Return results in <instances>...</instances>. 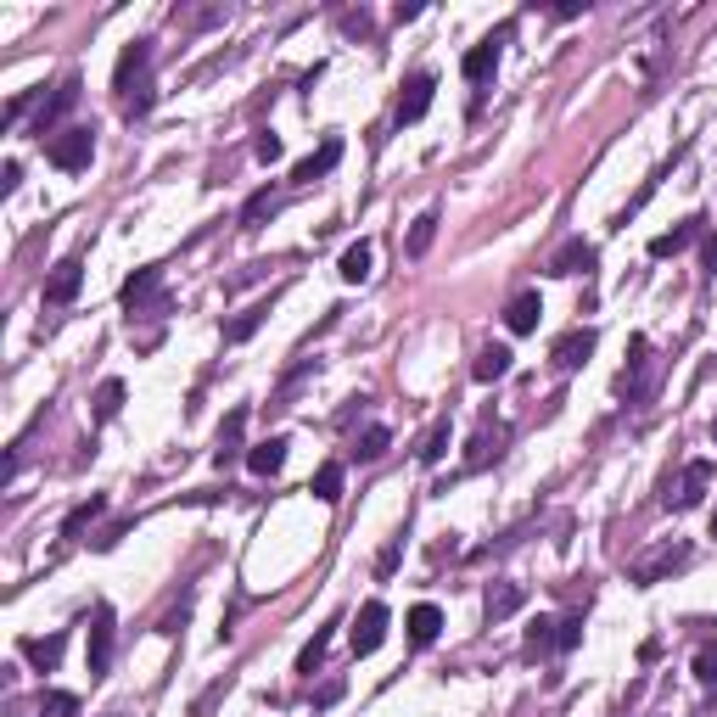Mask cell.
<instances>
[{"mask_svg":"<svg viewBox=\"0 0 717 717\" xmlns=\"http://www.w3.org/2000/svg\"><path fill=\"white\" fill-rule=\"evenodd\" d=\"M146 68H152V40L124 45L118 73H113V90H118V101H124L129 118H146V113H152V79H146Z\"/></svg>","mask_w":717,"mask_h":717,"instance_id":"6da1fadb","label":"cell"},{"mask_svg":"<svg viewBox=\"0 0 717 717\" xmlns=\"http://www.w3.org/2000/svg\"><path fill=\"white\" fill-rule=\"evenodd\" d=\"M678 566H689V544H684V538H667V544H656L650 555H639V561L628 566V583L650 589V583H661V577L678 572Z\"/></svg>","mask_w":717,"mask_h":717,"instance_id":"7a4b0ae2","label":"cell"},{"mask_svg":"<svg viewBox=\"0 0 717 717\" xmlns=\"http://www.w3.org/2000/svg\"><path fill=\"white\" fill-rule=\"evenodd\" d=\"M706 488H712V460H689L684 471H678V482L667 477L661 505H667V510H695L706 499Z\"/></svg>","mask_w":717,"mask_h":717,"instance_id":"3957f363","label":"cell"},{"mask_svg":"<svg viewBox=\"0 0 717 717\" xmlns=\"http://www.w3.org/2000/svg\"><path fill=\"white\" fill-rule=\"evenodd\" d=\"M45 157H51L57 169H68V174L90 169V157H96V129H62L57 141L45 146Z\"/></svg>","mask_w":717,"mask_h":717,"instance_id":"277c9868","label":"cell"},{"mask_svg":"<svg viewBox=\"0 0 717 717\" xmlns=\"http://www.w3.org/2000/svg\"><path fill=\"white\" fill-rule=\"evenodd\" d=\"M387 622H393V617H387V605L370 600L365 611H359V622H353V633H348V639H353V656H370V650H381V639H387Z\"/></svg>","mask_w":717,"mask_h":717,"instance_id":"5b68a950","label":"cell"},{"mask_svg":"<svg viewBox=\"0 0 717 717\" xmlns=\"http://www.w3.org/2000/svg\"><path fill=\"white\" fill-rule=\"evenodd\" d=\"M594 331L589 325H572V331H561V337H555V348H549V359H555V365L561 370H577V365H589V353H594Z\"/></svg>","mask_w":717,"mask_h":717,"instance_id":"8992f818","label":"cell"},{"mask_svg":"<svg viewBox=\"0 0 717 717\" xmlns=\"http://www.w3.org/2000/svg\"><path fill=\"white\" fill-rule=\"evenodd\" d=\"M113 667V611L96 605V617H90V678L107 673Z\"/></svg>","mask_w":717,"mask_h":717,"instance_id":"52a82bcc","label":"cell"},{"mask_svg":"<svg viewBox=\"0 0 717 717\" xmlns=\"http://www.w3.org/2000/svg\"><path fill=\"white\" fill-rule=\"evenodd\" d=\"M538 320H544V297H538V292H516V297H510V309H505L510 337H533Z\"/></svg>","mask_w":717,"mask_h":717,"instance_id":"ba28073f","label":"cell"},{"mask_svg":"<svg viewBox=\"0 0 717 717\" xmlns=\"http://www.w3.org/2000/svg\"><path fill=\"white\" fill-rule=\"evenodd\" d=\"M79 286H85V264H79V258H62V264L51 269V281H45V303H73Z\"/></svg>","mask_w":717,"mask_h":717,"instance_id":"9c48e42d","label":"cell"},{"mask_svg":"<svg viewBox=\"0 0 717 717\" xmlns=\"http://www.w3.org/2000/svg\"><path fill=\"white\" fill-rule=\"evenodd\" d=\"M432 90H437L432 73H415V79L404 85V96H398V124H415V118H426V107H432Z\"/></svg>","mask_w":717,"mask_h":717,"instance_id":"30bf717a","label":"cell"},{"mask_svg":"<svg viewBox=\"0 0 717 717\" xmlns=\"http://www.w3.org/2000/svg\"><path fill=\"white\" fill-rule=\"evenodd\" d=\"M157 292H163V269H135V275L124 281V292H118V297H124V309H129V314H141Z\"/></svg>","mask_w":717,"mask_h":717,"instance_id":"8fae6325","label":"cell"},{"mask_svg":"<svg viewBox=\"0 0 717 717\" xmlns=\"http://www.w3.org/2000/svg\"><path fill=\"white\" fill-rule=\"evenodd\" d=\"M633 348V359H628V370H622L617 376V393L622 398H645V370H650V342L645 337H633L628 342Z\"/></svg>","mask_w":717,"mask_h":717,"instance_id":"7c38bea8","label":"cell"},{"mask_svg":"<svg viewBox=\"0 0 717 717\" xmlns=\"http://www.w3.org/2000/svg\"><path fill=\"white\" fill-rule=\"evenodd\" d=\"M499 40H505V29L493 34V40H482V45H471V51H465L460 73H465V79H471V85H482V79H488V73L499 68Z\"/></svg>","mask_w":717,"mask_h":717,"instance_id":"4fadbf2b","label":"cell"},{"mask_svg":"<svg viewBox=\"0 0 717 717\" xmlns=\"http://www.w3.org/2000/svg\"><path fill=\"white\" fill-rule=\"evenodd\" d=\"M594 264H600V253H594L589 241H566L561 253L549 258V275H589Z\"/></svg>","mask_w":717,"mask_h":717,"instance_id":"5bb4252c","label":"cell"},{"mask_svg":"<svg viewBox=\"0 0 717 717\" xmlns=\"http://www.w3.org/2000/svg\"><path fill=\"white\" fill-rule=\"evenodd\" d=\"M337 157H342V141L331 135V141H325L314 157H303V163H297V169H292V180H297V185H314L320 174H331V169H337Z\"/></svg>","mask_w":717,"mask_h":717,"instance_id":"9a60e30c","label":"cell"},{"mask_svg":"<svg viewBox=\"0 0 717 717\" xmlns=\"http://www.w3.org/2000/svg\"><path fill=\"white\" fill-rule=\"evenodd\" d=\"M286 449H292L286 437H269V443H253V449H247V471H258V477H275V471L286 465Z\"/></svg>","mask_w":717,"mask_h":717,"instance_id":"2e32d148","label":"cell"},{"mask_svg":"<svg viewBox=\"0 0 717 717\" xmlns=\"http://www.w3.org/2000/svg\"><path fill=\"white\" fill-rule=\"evenodd\" d=\"M701 225H706V219H684V225H678V230H667V236H656V241H650V258H673V253H684L689 241L701 236Z\"/></svg>","mask_w":717,"mask_h":717,"instance_id":"e0dca14e","label":"cell"},{"mask_svg":"<svg viewBox=\"0 0 717 717\" xmlns=\"http://www.w3.org/2000/svg\"><path fill=\"white\" fill-rule=\"evenodd\" d=\"M505 426H482V432H477V443H471V454H465V465H471V471H477V465H488V460H499V454H505V449H499V443H505Z\"/></svg>","mask_w":717,"mask_h":717,"instance_id":"ac0fdd59","label":"cell"},{"mask_svg":"<svg viewBox=\"0 0 717 717\" xmlns=\"http://www.w3.org/2000/svg\"><path fill=\"white\" fill-rule=\"evenodd\" d=\"M521 600H527V589H521V583H493V589H488V617L505 622L510 611H521Z\"/></svg>","mask_w":717,"mask_h":717,"instance_id":"d6986e66","label":"cell"},{"mask_svg":"<svg viewBox=\"0 0 717 717\" xmlns=\"http://www.w3.org/2000/svg\"><path fill=\"white\" fill-rule=\"evenodd\" d=\"M437 633H443V611H437V605H415V611H409V639H415V645H432Z\"/></svg>","mask_w":717,"mask_h":717,"instance_id":"ffe728a7","label":"cell"},{"mask_svg":"<svg viewBox=\"0 0 717 717\" xmlns=\"http://www.w3.org/2000/svg\"><path fill=\"white\" fill-rule=\"evenodd\" d=\"M73 101H79V79H62V85H57V96H51V101L40 107V124H34V129L45 135V129H51V124H57V118L73 107Z\"/></svg>","mask_w":717,"mask_h":717,"instance_id":"44dd1931","label":"cell"},{"mask_svg":"<svg viewBox=\"0 0 717 717\" xmlns=\"http://www.w3.org/2000/svg\"><path fill=\"white\" fill-rule=\"evenodd\" d=\"M23 656H29L40 673H57V661H62V633H51V639H23Z\"/></svg>","mask_w":717,"mask_h":717,"instance_id":"7402d4cb","label":"cell"},{"mask_svg":"<svg viewBox=\"0 0 717 717\" xmlns=\"http://www.w3.org/2000/svg\"><path fill=\"white\" fill-rule=\"evenodd\" d=\"M471 376H477V381L510 376V348H499V342H493V348H482V353H477V365H471Z\"/></svg>","mask_w":717,"mask_h":717,"instance_id":"603a6c76","label":"cell"},{"mask_svg":"<svg viewBox=\"0 0 717 717\" xmlns=\"http://www.w3.org/2000/svg\"><path fill=\"white\" fill-rule=\"evenodd\" d=\"M101 510H107V499H101V493H90V499H85L79 510H68V521H62V538H79V533L90 527V521L101 516Z\"/></svg>","mask_w":717,"mask_h":717,"instance_id":"cb8c5ba5","label":"cell"},{"mask_svg":"<svg viewBox=\"0 0 717 717\" xmlns=\"http://www.w3.org/2000/svg\"><path fill=\"white\" fill-rule=\"evenodd\" d=\"M314 499H325V505H337L342 499V465L325 460L320 471H314Z\"/></svg>","mask_w":717,"mask_h":717,"instance_id":"d4e9b609","label":"cell"},{"mask_svg":"<svg viewBox=\"0 0 717 717\" xmlns=\"http://www.w3.org/2000/svg\"><path fill=\"white\" fill-rule=\"evenodd\" d=\"M365 275H370V241H353L348 253H342V281L359 286Z\"/></svg>","mask_w":717,"mask_h":717,"instance_id":"484cf974","label":"cell"},{"mask_svg":"<svg viewBox=\"0 0 717 717\" xmlns=\"http://www.w3.org/2000/svg\"><path fill=\"white\" fill-rule=\"evenodd\" d=\"M331 628H337V622H331ZM331 628H314V639L303 645V656H297V673H309V678H314V667L325 661V645H331Z\"/></svg>","mask_w":717,"mask_h":717,"instance_id":"4316f807","label":"cell"},{"mask_svg":"<svg viewBox=\"0 0 717 717\" xmlns=\"http://www.w3.org/2000/svg\"><path fill=\"white\" fill-rule=\"evenodd\" d=\"M269 213H275V191L264 185V191H253V197H247V208H241V225L253 230V225H264Z\"/></svg>","mask_w":717,"mask_h":717,"instance_id":"83f0119b","label":"cell"},{"mask_svg":"<svg viewBox=\"0 0 717 717\" xmlns=\"http://www.w3.org/2000/svg\"><path fill=\"white\" fill-rule=\"evenodd\" d=\"M432 236H437V213H421V219L409 225V258H421L426 247H432Z\"/></svg>","mask_w":717,"mask_h":717,"instance_id":"f1b7e54d","label":"cell"},{"mask_svg":"<svg viewBox=\"0 0 717 717\" xmlns=\"http://www.w3.org/2000/svg\"><path fill=\"white\" fill-rule=\"evenodd\" d=\"M387 443H393V432H387V426H365V437H359V460H381V454H387Z\"/></svg>","mask_w":717,"mask_h":717,"instance_id":"f546056e","label":"cell"},{"mask_svg":"<svg viewBox=\"0 0 717 717\" xmlns=\"http://www.w3.org/2000/svg\"><path fill=\"white\" fill-rule=\"evenodd\" d=\"M449 454V421H437L432 432H426V443H421V465H437Z\"/></svg>","mask_w":717,"mask_h":717,"instance_id":"4dcf8cb0","label":"cell"},{"mask_svg":"<svg viewBox=\"0 0 717 717\" xmlns=\"http://www.w3.org/2000/svg\"><path fill=\"white\" fill-rule=\"evenodd\" d=\"M118 404H124V381H101V393H96V421H113Z\"/></svg>","mask_w":717,"mask_h":717,"instance_id":"1f68e13d","label":"cell"},{"mask_svg":"<svg viewBox=\"0 0 717 717\" xmlns=\"http://www.w3.org/2000/svg\"><path fill=\"white\" fill-rule=\"evenodd\" d=\"M79 712V695H68V689H51L40 701V717H73Z\"/></svg>","mask_w":717,"mask_h":717,"instance_id":"d6a6232c","label":"cell"},{"mask_svg":"<svg viewBox=\"0 0 717 717\" xmlns=\"http://www.w3.org/2000/svg\"><path fill=\"white\" fill-rule=\"evenodd\" d=\"M241 426H247V409H236V415H230L225 421V432H219V465H225V454L236 449V437H241Z\"/></svg>","mask_w":717,"mask_h":717,"instance_id":"836d02e7","label":"cell"},{"mask_svg":"<svg viewBox=\"0 0 717 717\" xmlns=\"http://www.w3.org/2000/svg\"><path fill=\"white\" fill-rule=\"evenodd\" d=\"M253 152H258V163H281L286 146H281V135H275V129H264V135L253 141Z\"/></svg>","mask_w":717,"mask_h":717,"instance_id":"e575fe53","label":"cell"},{"mask_svg":"<svg viewBox=\"0 0 717 717\" xmlns=\"http://www.w3.org/2000/svg\"><path fill=\"white\" fill-rule=\"evenodd\" d=\"M577 639H583V617H561V639H555V650H577Z\"/></svg>","mask_w":717,"mask_h":717,"instance_id":"d590c367","label":"cell"},{"mask_svg":"<svg viewBox=\"0 0 717 717\" xmlns=\"http://www.w3.org/2000/svg\"><path fill=\"white\" fill-rule=\"evenodd\" d=\"M258 320H264V309H253V314H241V320H236V325H230L225 337H230V342H247V337H253V331H258Z\"/></svg>","mask_w":717,"mask_h":717,"instance_id":"8d00e7d4","label":"cell"},{"mask_svg":"<svg viewBox=\"0 0 717 717\" xmlns=\"http://www.w3.org/2000/svg\"><path fill=\"white\" fill-rule=\"evenodd\" d=\"M695 678H701V684H717V650H701V656H695Z\"/></svg>","mask_w":717,"mask_h":717,"instance_id":"74e56055","label":"cell"},{"mask_svg":"<svg viewBox=\"0 0 717 717\" xmlns=\"http://www.w3.org/2000/svg\"><path fill=\"white\" fill-rule=\"evenodd\" d=\"M17 180H23V169H17V163H6V169H0V191H17Z\"/></svg>","mask_w":717,"mask_h":717,"instance_id":"f35d334b","label":"cell"},{"mask_svg":"<svg viewBox=\"0 0 717 717\" xmlns=\"http://www.w3.org/2000/svg\"><path fill=\"white\" fill-rule=\"evenodd\" d=\"M337 695H342V678H331V684H325L320 695H314V706H331V701H337Z\"/></svg>","mask_w":717,"mask_h":717,"instance_id":"ab89813d","label":"cell"},{"mask_svg":"<svg viewBox=\"0 0 717 717\" xmlns=\"http://www.w3.org/2000/svg\"><path fill=\"white\" fill-rule=\"evenodd\" d=\"M706 269H717V236L706 241Z\"/></svg>","mask_w":717,"mask_h":717,"instance_id":"60d3db41","label":"cell"},{"mask_svg":"<svg viewBox=\"0 0 717 717\" xmlns=\"http://www.w3.org/2000/svg\"><path fill=\"white\" fill-rule=\"evenodd\" d=\"M712 437H717V421H712Z\"/></svg>","mask_w":717,"mask_h":717,"instance_id":"b9f144b4","label":"cell"}]
</instances>
